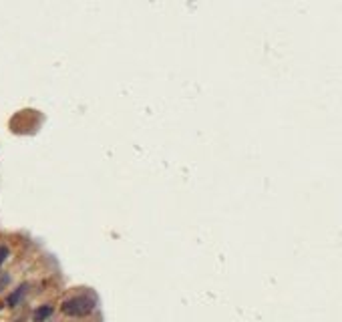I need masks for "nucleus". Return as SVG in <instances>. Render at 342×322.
<instances>
[{
	"mask_svg": "<svg viewBox=\"0 0 342 322\" xmlns=\"http://www.w3.org/2000/svg\"><path fill=\"white\" fill-rule=\"evenodd\" d=\"M95 306H97V300L91 296H75V298L65 300L61 310L66 316H87L95 310Z\"/></svg>",
	"mask_w": 342,
	"mask_h": 322,
	"instance_id": "obj_1",
	"label": "nucleus"
},
{
	"mask_svg": "<svg viewBox=\"0 0 342 322\" xmlns=\"http://www.w3.org/2000/svg\"><path fill=\"white\" fill-rule=\"evenodd\" d=\"M26 290H29V286H26V284H22V286H18L15 292H12L10 294V296H8V306H16L20 300H22V296H24V294H26Z\"/></svg>",
	"mask_w": 342,
	"mask_h": 322,
	"instance_id": "obj_2",
	"label": "nucleus"
},
{
	"mask_svg": "<svg viewBox=\"0 0 342 322\" xmlns=\"http://www.w3.org/2000/svg\"><path fill=\"white\" fill-rule=\"evenodd\" d=\"M52 314V306H40V308H36V310H34V314H33V320L34 322H45L49 316Z\"/></svg>",
	"mask_w": 342,
	"mask_h": 322,
	"instance_id": "obj_3",
	"label": "nucleus"
},
{
	"mask_svg": "<svg viewBox=\"0 0 342 322\" xmlns=\"http://www.w3.org/2000/svg\"><path fill=\"white\" fill-rule=\"evenodd\" d=\"M8 258V248L6 246H0V266H2V262Z\"/></svg>",
	"mask_w": 342,
	"mask_h": 322,
	"instance_id": "obj_4",
	"label": "nucleus"
},
{
	"mask_svg": "<svg viewBox=\"0 0 342 322\" xmlns=\"http://www.w3.org/2000/svg\"><path fill=\"white\" fill-rule=\"evenodd\" d=\"M8 280H10V278H8V274H2V276H0V290H2V288L8 284Z\"/></svg>",
	"mask_w": 342,
	"mask_h": 322,
	"instance_id": "obj_5",
	"label": "nucleus"
}]
</instances>
